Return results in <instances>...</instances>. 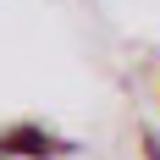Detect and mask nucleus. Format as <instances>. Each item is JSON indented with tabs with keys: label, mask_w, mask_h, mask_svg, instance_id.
<instances>
[{
	"label": "nucleus",
	"mask_w": 160,
	"mask_h": 160,
	"mask_svg": "<svg viewBox=\"0 0 160 160\" xmlns=\"http://www.w3.org/2000/svg\"><path fill=\"white\" fill-rule=\"evenodd\" d=\"M144 149H149V160H160V138H144Z\"/></svg>",
	"instance_id": "1"
}]
</instances>
